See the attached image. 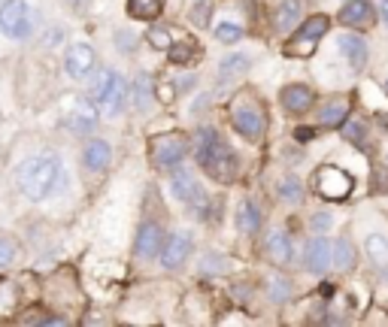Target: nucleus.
<instances>
[{
    "instance_id": "f257e3e1",
    "label": "nucleus",
    "mask_w": 388,
    "mask_h": 327,
    "mask_svg": "<svg viewBox=\"0 0 388 327\" xmlns=\"http://www.w3.org/2000/svg\"><path fill=\"white\" fill-rule=\"evenodd\" d=\"M192 155H194L197 167H201L210 179L221 182V185H228V182H234L237 176H240V158H237V152L228 146V140L221 137V131L216 124H201V128H194Z\"/></svg>"
},
{
    "instance_id": "f03ea898",
    "label": "nucleus",
    "mask_w": 388,
    "mask_h": 327,
    "mask_svg": "<svg viewBox=\"0 0 388 327\" xmlns=\"http://www.w3.org/2000/svg\"><path fill=\"white\" fill-rule=\"evenodd\" d=\"M64 182V161L52 149L28 155L15 167V188L31 203H43L55 194V188Z\"/></svg>"
},
{
    "instance_id": "7ed1b4c3",
    "label": "nucleus",
    "mask_w": 388,
    "mask_h": 327,
    "mask_svg": "<svg viewBox=\"0 0 388 327\" xmlns=\"http://www.w3.org/2000/svg\"><path fill=\"white\" fill-rule=\"evenodd\" d=\"M88 94L101 103L106 119H119L130 106V79L121 76L115 67H97L88 76Z\"/></svg>"
},
{
    "instance_id": "20e7f679",
    "label": "nucleus",
    "mask_w": 388,
    "mask_h": 327,
    "mask_svg": "<svg viewBox=\"0 0 388 327\" xmlns=\"http://www.w3.org/2000/svg\"><path fill=\"white\" fill-rule=\"evenodd\" d=\"M188 155H192V137H185L179 131L158 133V137H152V142H149V161L164 176L173 173L176 167H183L188 161Z\"/></svg>"
},
{
    "instance_id": "39448f33",
    "label": "nucleus",
    "mask_w": 388,
    "mask_h": 327,
    "mask_svg": "<svg viewBox=\"0 0 388 327\" xmlns=\"http://www.w3.org/2000/svg\"><path fill=\"white\" fill-rule=\"evenodd\" d=\"M228 115H230L234 131L240 133L243 140H249V142H258L264 137V131H267V115H264V106L258 103V97L246 94V91H240V94L230 100Z\"/></svg>"
},
{
    "instance_id": "423d86ee",
    "label": "nucleus",
    "mask_w": 388,
    "mask_h": 327,
    "mask_svg": "<svg viewBox=\"0 0 388 327\" xmlns=\"http://www.w3.org/2000/svg\"><path fill=\"white\" fill-rule=\"evenodd\" d=\"M37 15L28 0H0V33L12 43H28L34 37Z\"/></svg>"
},
{
    "instance_id": "0eeeda50",
    "label": "nucleus",
    "mask_w": 388,
    "mask_h": 327,
    "mask_svg": "<svg viewBox=\"0 0 388 327\" xmlns=\"http://www.w3.org/2000/svg\"><path fill=\"white\" fill-rule=\"evenodd\" d=\"M101 115H103V109L101 103L88 94V91H82V94H76L70 100V106H67V112H64V131L73 133V137H92V133L97 131V124H101Z\"/></svg>"
},
{
    "instance_id": "6e6552de",
    "label": "nucleus",
    "mask_w": 388,
    "mask_h": 327,
    "mask_svg": "<svg viewBox=\"0 0 388 327\" xmlns=\"http://www.w3.org/2000/svg\"><path fill=\"white\" fill-rule=\"evenodd\" d=\"M64 76L70 82H88V76L101 67L97 61V49L92 43H85V40H73L64 49Z\"/></svg>"
},
{
    "instance_id": "1a4fd4ad",
    "label": "nucleus",
    "mask_w": 388,
    "mask_h": 327,
    "mask_svg": "<svg viewBox=\"0 0 388 327\" xmlns=\"http://www.w3.org/2000/svg\"><path fill=\"white\" fill-rule=\"evenodd\" d=\"M164 242H167V228L152 215L143 218L137 228V237H134V261H140V264L158 261L164 251Z\"/></svg>"
},
{
    "instance_id": "9d476101",
    "label": "nucleus",
    "mask_w": 388,
    "mask_h": 327,
    "mask_svg": "<svg viewBox=\"0 0 388 327\" xmlns=\"http://www.w3.org/2000/svg\"><path fill=\"white\" fill-rule=\"evenodd\" d=\"M79 164H82V173H85L88 179H101V176H106L110 173V167H112L110 140L97 137V133L85 137L82 140V149H79Z\"/></svg>"
},
{
    "instance_id": "9b49d317",
    "label": "nucleus",
    "mask_w": 388,
    "mask_h": 327,
    "mask_svg": "<svg viewBox=\"0 0 388 327\" xmlns=\"http://www.w3.org/2000/svg\"><path fill=\"white\" fill-rule=\"evenodd\" d=\"M331 28V22H328V15H312V19H303V24L292 33V40H288L285 52L294 55V58H307L316 52V43L328 33Z\"/></svg>"
},
{
    "instance_id": "f8f14e48",
    "label": "nucleus",
    "mask_w": 388,
    "mask_h": 327,
    "mask_svg": "<svg viewBox=\"0 0 388 327\" xmlns=\"http://www.w3.org/2000/svg\"><path fill=\"white\" fill-rule=\"evenodd\" d=\"M192 251H194V237L188 230H173L167 233V242H164V251H161V267L167 273H179L183 267L192 261Z\"/></svg>"
},
{
    "instance_id": "ddd939ff",
    "label": "nucleus",
    "mask_w": 388,
    "mask_h": 327,
    "mask_svg": "<svg viewBox=\"0 0 388 327\" xmlns=\"http://www.w3.org/2000/svg\"><path fill=\"white\" fill-rule=\"evenodd\" d=\"M301 264L307 273H328V267H334V242H328L325 237H310L303 242V255Z\"/></svg>"
},
{
    "instance_id": "4468645a",
    "label": "nucleus",
    "mask_w": 388,
    "mask_h": 327,
    "mask_svg": "<svg viewBox=\"0 0 388 327\" xmlns=\"http://www.w3.org/2000/svg\"><path fill=\"white\" fill-rule=\"evenodd\" d=\"M158 103V82H155L152 73L140 70L134 79H130V109L137 115H149Z\"/></svg>"
},
{
    "instance_id": "2eb2a0df",
    "label": "nucleus",
    "mask_w": 388,
    "mask_h": 327,
    "mask_svg": "<svg viewBox=\"0 0 388 327\" xmlns=\"http://www.w3.org/2000/svg\"><path fill=\"white\" fill-rule=\"evenodd\" d=\"M316 188H319V194L328 200H343L352 191V179L340 170V167H321L316 173Z\"/></svg>"
},
{
    "instance_id": "dca6fc26",
    "label": "nucleus",
    "mask_w": 388,
    "mask_h": 327,
    "mask_svg": "<svg viewBox=\"0 0 388 327\" xmlns=\"http://www.w3.org/2000/svg\"><path fill=\"white\" fill-rule=\"evenodd\" d=\"M279 103H282L285 112L303 115L312 103H316V91H312L310 85H285L282 94H279Z\"/></svg>"
},
{
    "instance_id": "f3484780",
    "label": "nucleus",
    "mask_w": 388,
    "mask_h": 327,
    "mask_svg": "<svg viewBox=\"0 0 388 327\" xmlns=\"http://www.w3.org/2000/svg\"><path fill=\"white\" fill-rule=\"evenodd\" d=\"M264 249H267L270 261L279 264V267H285V264L294 261V242H292V237H288L285 230H279V228L267 233V242H264Z\"/></svg>"
},
{
    "instance_id": "a211bd4d",
    "label": "nucleus",
    "mask_w": 388,
    "mask_h": 327,
    "mask_svg": "<svg viewBox=\"0 0 388 327\" xmlns=\"http://www.w3.org/2000/svg\"><path fill=\"white\" fill-rule=\"evenodd\" d=\"M303 22V0H282L273 12V31L288 33Z\"/></svg>"
},
{
    "instance_id": "6ab92c4d",
    "label": "nucleus",
    "mask_w": 388,
    "mask_h": 327,
    "mask_svg": "<svg viewBox=\"0 0 388 327\" xmlns=\"http://www.w3.org/2000/svg\"><path fill=\"white\" fill-rule=\"evenodd\" d=\"M340 22L346 28H367L373 22V3L370 0H346L340 10Z\"/></svg>"
},
{
    "instance_id": "aec40b11",
    "label": "nucleus",
    "mask_w": 388,
    "mask_h": 327,
    "mask_svg": "<svg viewBox=\"0 0 388 327\" xmlns=\"http://www.w3.org/2000/svg\"><path fill=\"white\" fill-rule=\"evenodd\" d=\"M261 224H264L261 206L255 203L252 197L240 200V206H237V228H240V233H246V237H255V233L261 230Z\"/></svg>"
},
{
    "instance_id": "412c9836",
    "label": "nucleus",
    "mask_w": 388,
    "mask_h": 327,
    "mask_svg": "<svg viewBox=\"0 0 388 327\" xmlns=\"http://www.w3.org/2000/svg\"><path fill=\"white\" fill-rule=\"evenodd\" d=\"M249 64H252V58H249V55H243V52H234V55H228L225 61L219 64L216 82H219V85H228V82H234V79L246 76V73H249Z\"/></svg>"
},
{
    "instance_id": "4be33fe9",
    "label": "nucleus",
    "mask_w": 388,
    "mask_h": 327,
    "mask_svg": "<svg viewBox=\"0 0 388 327\" xmlns=\"http://www.w3.org/2000/svg\"><path fill=\"white\" fill-rule=\"evenodd\" d=\"M340 52L346 55V61L352 64V70H364V64H367L364 37H358V33H343L340 37Z\"/></svg>"
},
{
    "instance_id": "5701e85b",
    "label": "nucleus",
    "mask_w": 388,
    "mask_h": 327,
    "mask_svg": "<svg viewBox=\"0 0 388 327\" xmlns=\"http://www.w3.org/2000/svg\"><path fill=\"white\" fill-rule=\"evenodd\" d=\"M164 12V0H128V19L137 22H158Z\"/></svg>"
},
{
    "instance_id": "b1692460",
    "label": "nucleus",
    "mask_w": 388,
    "mask_h": 327,
    "mask_svg": "<svg viewBox=\"0 0 388 327\" xmlns=\"http://www.w3.org/2000/svg\"><path fill=\"white\" fill-rule=\"evenodd\" d=\"M349 119V103L346 100H331L319 109V124L321 128H343Z\"/></svg>"
},
{
    "instance_id": "393cba45",
    "label": "nucleus",
    "mask_w": 388,
    "mask_h": 327,
    "mask_svg": "<svg viewBox=\"0 0 388 327\" xmlns=\"http://www.w3.org/2000/svg\"><path fill=\"white\" fill-rule=\"evenodd\" d=\"M167 58L173 67H192L194 58H201V46L192 43V40H176V43L167 49Z\"/></svg>"
},
{
    "instance_id": "a878e982",
    "label": "nucleus",
    "mask_w": 388,
    "mask_h": 327,
    "mask_svg": "<svg viewBox=\"0 0 388 327\" xmlns=\"http://www.w3.org/2000/svg\"><path fill=\"white\" fill-rule=\"evenodd\" d=\"M146 43L152 46L155 52H167V49L176 43V31H173L170 24L152 22V24H149V31H146Z\"/></svg>"
},
{
    "instance_id": "bb28decb",
    "label": "nucleus",
    "mask_w": 388,
    "mask_h": 327,
    "mask_svg": "<svg viewBox=\"0 0 388 327\" xmlns=\"http://www.w3.org/2000/svg\"><path fill=\"white\" fill-rule=\"evenodd\" d=\"M367 258L373 264L376 273H382L388 279V240L385 237H367Z\"/></svg>"
},
{
    "instance_id": "cd10ccee",
    "label": "nucleus",
    "mask_w": 388,
    "mask_h": 327,
    "mask_svg": "<svg viewBox=\"0 0 388 327\" xmlns=\"http://www.w3.org/2000/svg\"><path fill=\"white\" fill-rule=\"evenodd\" d=\"M276 197L282 200V203H301L303 200V182L297 179L294 173H285L282 179L276 182Z\"/></svg>"
},
{
    "instance_id": "c85d7f7f",
    "label": "nucleus",
    "mask_w": 388,
    "mask_h": 327,
    "mask_svg": "<svg viewBox=\"0 0 388 327\" xmlns=\"http://www.w3.org/2000/svg\"><path fill=\"white\" fill-rule=\"evenodd\" d=\"M212 10H216V0H188L185 19H188V24H194V28H210Z\"/></svg>"
},
{
    "instance_id": "c756f323",
    "label": "nucleus",
    "mask_w": 388,
    "mask_h": 327,
    "mask_svg": "<svg viewBox=\"0 0 388 327\" xmlns=\"http://www.w3.org/2000/svg\"><path fill=\"white\" fill-rule=\"evenodd\" d=\"M230 270V258L221 255V251H203L201 264H197V273L201 276H221Z\"/></svg>"
},
{
    "instance_id": "7c9ffc66",
    "label": "nucleus",
    "mask_w": 388,
    "mask_h": 327,
    "mask_svg": "<svg viewBox=\"0 0 388 327\" xmlns=\"http://www.w3.org/2000/svg\"><path fill=\"white\" fill-rule=\"evenodd\" d=\"M140 33H134L130 28H115L112 31V46H115V52L119 55H137V49H140Z\"/></svg>"
},
{
    "instance_id": "2f4dec72",
    "label": "nucleus",
    "mask_w": 388,
    "mask_h": 327,
    "mask_svg": "<svg viewBox=\"0 0 388 327\" xmlns=\"http://www.w3.org/2000/svg\"><path fill=\"white\" fill-rule=\"evenodd\" d=\"M292 294H294V288H292V279H288V276H270V282H267L270 303H288Z\"/></svg>"
},
{
    "instance_id": "473e14b6",
    "label": "nucleus",
    "mask_w": 388,
    "mask_h": 327,
    "mask_svg": "<svg viewBox=\"0 0 388 327\" xmlns=\"http://www.w3.org/2000/svg\"><path fill=\"white\" fill-rule=\"evenodd\" d=\"M19 251H22L19 240L10 230H0V270H6V267H12L19 261Z\"/></svg>"
},
{
    "instance_id": "72a5a7b5",
    "label": "nucleus",
    "mask_w": 388,
    "mask_h": 327,
    "mask_svg": "<svg viewBox=\"0 0 388 327\" xmlns=\"http://www.w3.org/2000/svg\"><path fill=\"white\" fill-rule=\"evenodd\" d=\"M343 137L349 140L355 149L367 152V124L361 121V119H346V124H343Z\"/></svg>"
},
{
    "instance_id": "f704fd0d",
    "label": "nucleus",
    "mask_w": 388,
    "mask_h": 327,
    "mask_svg": "<svg viewBox=\"0 0 388 327\" xmlns=\"http://www.w3.org/2000/svg\"><path fill=\"white\" fill-rule=\"evenodd\" d=\"M212 37L219 40V43H225V46H234V43H240L243 40V24H237V22H219L216 28H212Z\"/></svg>"
},
{
    "instance_id": "c9c22d12",
    "label": "nucleus",
    "mask_w": 388,
    "mask_h": 327,
    "mask_svg": "<svg viewBox=\"0 0 388 327\" xmlns=\"http://www.w3.org/2000/svg\"><path fill=\"white\" fill-rule=\"evenodd\" d=\"M355 264V246L349 237H340L334 242V267L337 270H352Z\"/></svg>"
},
{
    "instance_id": "e433bc0d",
    "label": "nucleus",
    "mask_w": 388,
    "mask_h": 327,
    "mask_svg": "<svg viewBox=\"0 0 388 327\" xmlns=\"http://www.w3.org/2000/svg\"><path fill=\"white\" fill-rule=\"evenodd\" d=\"M64 40H67V37H64V28H61V24H52V28L43 31V37H40V46H43V49H58Z\"/></svg>"
},
{
    "instance_id": "4c0bfd02",
    "label": "nucleus",
    "mask_w": 388,
    "mask_h": 327,
    "mask_svg": "<svg viewBox=\"0 0 388 327\" xmlns=\"http://www.w3.org/2000/svg\"><path fill=\"white\" fill-rule=\"evenodd\" d=\"M173 85L179 88V94H192V88H197V73H185V76L176 79Z\"/></svg>"
},
{
    "instance_id": "58836bf2",
    "label": "nucleus",
    "mask_w": 388,
    "mask_h": 327,
    "mask_svg": "<svg viewBox=\"0 0 388 327\" xmlns=\"http://www.w3.org/2000/svg\"><path fill=\"white\" fill-rule=\"evenodd\" d=\"M312 230H316V233H321V230H328V228H331V224H334V218L331 215H328V212H319V215H312Z\"/></svg>"
},
{
    "instance_id": "ea45409f",
    "label": "nucleus",
    "mask_w": 388,
    "mask_h": 327,
    "mask_svg": "<svg viewBox=\"0 0 388 327\" xmlns=\"http://www.w3.org/2000/svg\"><path fill=\"white\" fill-rule=\"evenodd\" d=\"M312 137H316V131H312V128H297L294 131V140L297 142H310Z\"/></svg>"
},
{
    "instance_id": "a19ab883",
    "label": "nucleus",
    "mask_w": 388,
    "mask_h": 327,
    "mask_svg": "<svg viewBox=\"0 0 388 327\" xmlns=\"http://www.w3.org/2000/svg\"><path fill=\"white\" fill-rule=\"evenodd\" d=\"M373 185H376V191H388V176L382 170L373 173Z\"/></svg>"
},
{
    "instance_id": "79ce46f5",
    "label": "nucleus",
    "mask_w": 388,
    "mask_h": 327,
    "mask_svg": "<svg viewBox=\"0 0 388 327\" xmlns=\"http://www.w3.org/2000/svg\"><path fill=\"white\" fill-rule=\"evenodd\" d=\"M61 3L67 6L70 12H82V10H85V3H88V0H61Z\"/></svg>"
},
{
    "instance_id": "37998d69",
    "label": "nucleus",
    "mask_w": 388,
    "mask_h": 327,
    "mask_svg": "<svg viewBox=\"0 0 388 327\" xmlns=\"http://www.w3.org/2000/svg\"><path fill=\"white\" fill-rule=\"evenodd\" d=\"M334 294H337V288H334L331 282H325V285H321V297H328V300H331Z\"/></svg>"
},
{
    "instance_id": "c03bdc74",
    "label": "nucleus",
    "mask_w": 388,
    "mask_h": 327,
    "mask_svg": "<svg viewBox=\"0 0 388 327\" xmlns=\"http://www.w3.org/2000/svg\"><path fill=\"white\" fill-rule=\"evenodd\" d=\"M379 10H382V19H385V24H388V0H382V3H379Z\"/></svg>"
}]
</instances>
